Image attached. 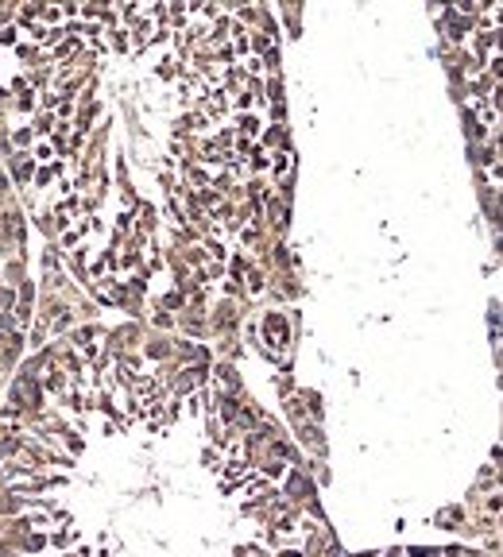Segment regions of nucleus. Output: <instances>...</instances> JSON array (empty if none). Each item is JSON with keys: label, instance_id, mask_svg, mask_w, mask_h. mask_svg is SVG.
Masks as SVG:
<instances>
[{"label": "nucleus", "instance_id": "f257e3e1", "mask_svg": "<svg viewBox=\"0 0 503 557\" xmlns=\"http://www.w3.org/2000/svg\"><path fill=\"white\" fill-rule=\"evenodd\" d=\"M12 546H16L20 554H31V557H39L43 549L50 546V538H47V534H43V530H27V534H20V538L12 542Z\"/></svg>", "mask_w": 503, "mask_h": 557}, {"label": "nucleus", "instance_id": "f03ea898", "mask_svg": "<svg viewBox=\"0 0 503 557\" xmlns=\"http://www.w3.org/2000/svg\"><path fill=\"white\" fill-rule=\"evenodd\" d=\"M54 124H59V117H54V113H47V108L35 117V132H39V136H50V132H54Z\"/></svg>", "mask_w": 503, "mask_h": 557}]
</instances>
